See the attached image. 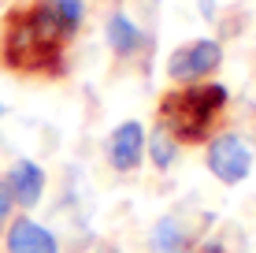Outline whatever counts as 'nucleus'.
I'll use <instances>...</instances> for the list:
<instances>
[{
  "mask_svg": "<svg viewBox=\"0 0 256 253\" xmlns=\"http://www.w3.org/2000/svg\"><path fill=\"white\" fill-rule=\"evenodd\" d=\"M67 26L60 23L52 0H34L4 15L0 26V67L30 78L67 75Z\"/></svg>",
  "mask_w": 256,
  "mask_h": 253,
  "instance_id": "1",
  "label": "nucleus"
},
{
  "mask_svg": "<svg viewBox=\"0 0 256 253\" xmlns=\"http://www.w3.org/2000/svg\"><path fill=\"white\" fill-rule=\"evenodd\" d=\"M226 104H230L226 86L204 78V82H190L182 90H167L156 104V119H160V127L171 130L178 145H200L212 138Z\"/></svg>",
  "mask_w": 256,
  "mask_h": 253,
  "instance_id": "2",
  "label": "nucleus"
},
{
  "mask_svg": "<svg viewBox=\"0 0 256 253\" xmlns=\"http://www.w3.org/2000/svg\"><path fill=\"white\" fill-rule=\"evenodd\" d=\"M219 64H223V45L212 38H197V41H186V45H178L167 56V78L171 82H204L219 71Z\"/></svg>",
  "mask_w": 256,
  "mask_h": 253,
  "instance_id": "3",
  "label": "nucleus"
},
{
  "mask_svg": "<svg viewBox=\"0 0 256 253\" xmlns=\"http://www.w3.org/2000/svg\"><path fill=\"white\" fill-rule=\"evenodd\" d=\"M252 168V149L245 145V138H238L234 130H223V134L208 138V171L219 182L234 186L249 175Z\"/></svg>",
  "mask_w": 256,
  "mask_h": 253,
  "instance_id": "4",
  "label": "nucleus"
},
{
  "mask_svg": "<svg viewBox=\"0 0 256 253\" xmlns=\"http://www.w3.org/2000/svg\"><path fill=\"white\" fill-rule=\"evenodd\" d=\"M145 142H148V134L138 119L119 123L108 138V164L116 171H134L141 164V156H145Z\"/></svg>",
  "mask_w": 256,
  "mask_h": 253,
  "instance_id": "5",
  "label": "nucleus"
},
{
  "mask_svg": "<svg viewBox=\"0 0 256 253\" xmlns=\"http://www.w3.org/2000/svg\"><path fill=\"white\" fill-rule=\"evenodd\" d=\"M8 253H60V242L52 231L34 223L30 216H19L8 227Z\"/></svg>",
  "mask_w": 256,
  "mask_h": 253,
  "instance_id": "6",
  "label": "nucleus"
},
{
  "mask_svg": "<svg viewBox=\"0 0 256 253\" xmlns=\"http://www.w3.org/2000/svg\"><path fill=\"white\" fill-rule=\"evenodd\" d=\"M8 186H12L15 205L34 208L41 201V194H45V171H41L34 160H19L12 171H8Z\"/></svg>",
  "mask_w": 256,
  "mask_h": 253,
  "instance_id": "7",
  "label": "nucleus"
},
{
  "mask_svg": "<svg viewBox=\"0 0 256 253\" xmlns=\"http://www.w3.org/2000/svg\"><path fill=\"white\" fill-rule=\"evenodd\" d=\"M141 26H134V19L130 15H122V12H116L108 19V45H112V52H116L119 60H130V56H138L141 52Z\"/></svg>",
  "mask_w": 256,
  "mask_h": 253,
  "instance_id": "8",
  "label": "nucleus"
},
{
  "mask_svg": "<svg viewBox=\"0 0 256 253\" xmlns=\"http://www.w3.org/2000/svg\"><path fill=\"white\" fill-rule=\"evenodd\" d=\"M152 249L156 253H190L193 238L186 234V227H182L174 216H164V220L152 227Z\"/></svg>",
  "mask_w": 256,
  "mask_h": 253,
  "instance_id": "9",
  "label": "nucleus"
},
{
  "mask_svg": "<svg viewBox=\"0 0 256 253\" xmlns=\"http://www.w3.org/2000/svg\"><path fill=\"white\" fill-rule=\"evenodd\" d=\"M145 153L152 156V164H156L160 171H167V168L174 164V156H178V142L171 138V130H167V127L156 123V130L148 134V142H145Z\"/></svg>",
  "mask_w": 256,
  "mask_h": 253,
  "instance_id": "10",
  "label": "nucleus"
},
{
  "mask_svg": "<svg viewBox=\"0 0 256 253\" xmlns=\"http://www.w3.org/2000/svg\"><path fill=\"white\" fill-rule=\"evenodd\" d=\"M52 8H56L60 23L67 26V34L74 38L78 26H82V19H86V4H82V0H52Z\"/></svg>",
  "mask_w": 256,
  "mask_h": 253,
  "instance_id": "11",
  "label": "nucleus"
},
{
  "mask_svg": "<svg viewBox=\"0 0 256 253\" xmlns=\"http://www.w3.org/2000/svg\"><path fill=\"white\" fill-rule=\"evenodd\" d=\"M15 208V197H12V186H8V179H0V231H4L8 216H12Z\"/></svg>",
  "mask_w": 256,
  "mask_h": 253,
  "instance_id": "12",
  "label": "nucleus"
},
{
  "mask_svg": "<svg viewBox=\"0 0 256 253\" xmlns=\"http://www.w3.org/2000/svg\"><path fill=\"white\" fill-rule=\"evenodd\" d=\"M197 253H226V246H223V242H216V238H208V242H200V246H197Z\"/></svg>",
  "mask_w": 256,
  "mask_h": 253,
  "instance_id": "13",
  "label": "nucleus"
},
{
  "mask_svg": "<svg viewBox=\"0 0 256 253\" xmlns=\"http://www.w3.org/2000/svg\"><path fill=\"white\" fill-rule=\"evenodd\" d=\"M0 116H4V108H0Z\"/></svg>",
  "mask_w": 256,
  "mask_h": 253,
  "instance_id": "14",
  "label": "nucleus"
}]
</instances>
